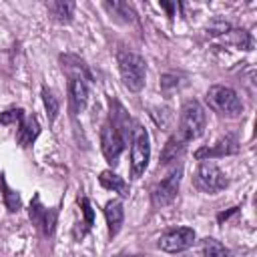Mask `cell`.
<instances>
[{
    "label": "cell",
    "mask_w": 257,
    "mask_h": 257,
    "mask_svg": "<svg viewBox=\"0 0 257 257\" xmlns=\"http://www.w3.org/2000/svg\"><path fill=\"white\" fill-rule=\"evenodd\" d=\"M116 110H110L108 120L102 124L100 131V147H102V155L108 163H116L120 153L126 147V126H128V116L124 114L122 106L118 102H114Z\"/></svg>",
    "instance_id": "6da1fadb"
},
{
    "label": "cell",
    "mask_w": 257,
    "mask_h": 257,
    "mask_svg": "<svg viewBox=\"0 0 257 257\" xmlns=\"http://www.w3.org/2000/svg\"><path fill=\"white\" fill-rule=\"evenodd\" d=\"M205 120H207L205 110H203V106H201L197 100L185 102L183 108H181V118H179V126H177L175 137H177L181 143L189 145L193 139H199V137L203 135V131H205Z\"/></svg>",
    "instance_id": "7a4b0ae2"
},
{
    "label": "cell",
    "mask_w": 257,
    "mask_h": 257,
    "mask_svg": "<svg viewBox=\"0 0 257 257\" xmlns=\"http://www.w3.org/2000/svg\"><path fill=\"white\" fill-rule=\"evenodd\" d=\"M118 70H120V78L122 84L133 90L139 92L145 86V78H147V62L141 54L135 52H120L118 54Z\"/></svg>",
    "instance_id": "3957f363"
},
{
    "label": "cell",
    "mask_w": 257,
    "mask_h": 257,
    "mask_svg": "<svg viewBox=\"0 0 257 257\" xmlns=\"http://www.w3.org/2000/svg\"><path fill=\"white\" fill-rule=\"evenodd\" d=\"M205 100L215 112L225 114V116H239L243 112V104H241V98L237 96V92L223 84L211 86L207 90Z\"/></svg>",
    "instance_id": "277c9868"
},
{
    "label": "cell",
    "mask_w": 257,
    "mask_h": 257,
    "mask_svg": "<svg viewBox=\"0 0 257 257\" xmlns=\"http://www.w3.org/2000/svg\"><path fill=\"white\" fill-rule=\"evenodd\" d=\"M151 159V145H149V133L145 126L137 124L133 131V145H131V177L139 179Z\"/></svg>",
    "instance_id": "5b68a950"
},
{
    "label": "cell",
    "mask_w": 257,
    "mask_h": 257,
    "mask_svg": "<svg viewBox=\"0 0 257 257\" xmlns=\"http://www.w3.org/2000/svg\"><path fill=\"white\" fill-rule=\"evenodd\" d=\"M193 183H195V187L199 191L209 193V195L219 193V191H223L229 185L225 173L217 165H213V163H201L199 169H197V173H195Z\"/></svg>",
    "instance_id": "8992f818"
},
{
    "label": "cell",
    "mask_w": 257,
    "mask_h": 257,
    "mask_svg": "<svg viewBox=\"0 0 257 257\" xmlns=\"http://www.w3.org/2000/svg\"><path fill=\"white\" fill-rule=\"evenodd\" d=\"M195 243V231L191 227H177L169 229L159 237V247L165 253H181L193 247Z\"/></svg>",
    "instance_id": "52a82bcc"
},
{
    "label": "cell",
    "mask_w": 257,
    "mask_h": 257,
    "mask_svg": "<svg viewBox=\"0 0 257 257\" xmlns=\"http://www.w3.org/2000/svg\"><path fill=\"white\" fill-rule=\"evenodd\" d=\"M181 175H183V169H175L169 177H165L163 181H159L153 191H151V201L155 207H165L169 203L175 201L177 193H179V183H181Z\"/></svg>",
    "instance_id": "ba28073f"
},
{
    "label": "cell",
    "mask_w": 257,
    "mask_h": 257,
    "mask_svg": "<svg viewBox=\"0 0 257 257\" xmlns=\"http://www.w3.org/2000/svg\"><path fill=\"white\" fill-rule=\"evenodd\" d=\"M30 219L32 223L44 233V235H52L54 231V225H56V211H48L42 203H40V197L36 195L30 203Z\"/></svg>",
    "instance_id": "9c48e42d"
},
{
    "label": "cell",
    "mask_w": 257,
    "mask_h": 257,
    "mask_svg": "<svg viewBox=\"0 0 257 257\" xmlns=\"http://www.w3.org/2000/svg\"><path fill=\"white\" fill-rule=\"evenodd\" d=\"M68 102H70V112L78 114L84 110L88 102V86L82 76H70L68 80Z\"/></svg>",
    "instance_id": "30bf717a"
},
{
    "label": "cell",
    "mask_w": 257,
    "mask_h": 257,
    "mask_svg": "<svg viewBox=\"0 0 257 257\" xmlns=\"http://www.w3.org/2000/svg\"><path fill=\"white\" fill-rule=\"evenodd\" d=\"M239 151V145L233 137H223L219 139L215 145L211 147H203L195 153V159L203 161V159H215V157H225V155H235Z\"/></svg>",
    "instance_id": "8fae6325"
},
{
    "label": "cell",
    "mask_w": 257,
    "mask_h": 257,
    "mask_svg": "<svg viewBox=\"0 0 257 257\" xmlns=\"http://www.w3.org/2000/svg\"><path fill=\"white\" fill-rule=\"evenodd\" d=\"M104 217H106V225H108V235L110 239L120 231L122 227V219H124V209L120 201H108L104 207Z\"/></svg>",
    "instance_id": "7c38bea8"
},
{
    "label": "cell",
    "mask_w": 257,
    "mask_h": 257,
    "mask_svg": "<svg viewBox=\"0 0 257 257\" xmlns=\"http://www.w3.org/2000/svg\"><path fill=\"white\" fill-rule=\"evenodd\" d=\"M38 135H40V124H38V120H36L34 116H28V118H24V120L20 122V128H18V133H16V139H18V145H20V147H30V145L36 141Z\"/></svg>",
    "instance_id": "4fadbf2b"
},
{
    "label": "cell",
    "mask_w": 257,
    "mask_h": 257,
    "mask_svg": "<svg viewBox=\"0 0 257 257\" xmlns=\"http://www.w3.org/2000/svg\"><path fill=\"white\" fill-rule=\"evenodd\" d=\"M46 8H48L50 18L56 20V22H60V24H66V22L72 20V14H74V2L56 0V2H48Z\"/></svg>",
    "instance_id": "5bb4252c"
},
{
    "label": "cell",
    "mask_w": 257,
    "mask_h": 257,
    "mask_svg": "<svg viewBox=\"0 0 257 257\" xmlns=\"http://www.w3.org/2000/svg\"><path fill=\"white\" fill-rule=\"evenodd\" d=\"M98 181H100V185H102L104 189L114 191V193H118L120 197H126V195H128V185H126V181H124L122 177H118L116 173H112V171H102L100 177H98Z\"/></svg>",
    "instance_id": "9a60e30c"
},
{
    "label": "cell",
    "mask_w": 257,
    "mask_h": 257,
    "mask_svg": "<svg viewBox=\"0 0 257 257\" xmlns=\"http://www.w3.org/2000/svg\"><path fill=\"white\" fill-rule=\"evenodd\" d=\"M185 149H187V145L181 143V141L173 135V137L167 141V145H165V149H163V153H161V161H163V165H167V163L175 161L177 157H181Z\"/></svg>",
    "instance_id": "2e32d148"
},
{
    "label": "cell",
    "mask_w": 257,
    "mask_h": 257,
    "mask_svg": "<svg viewBox=\"0 0 257 257\" xmlns=\"http://www.w3.org/2000/svg\"><path fill=\"white\" fill-rule=\"evenodd\" d=\"M201 257H233V255L217 239H205L201 245Z\"/></svg>",
    "instance_id": "e0dca14e"
},
{
    "label": "cell",
    "mask_w": 257,
    "mask_h": 257,
    "mask_svg": "<svg viewBox=\"0 0 257 257\" xmlns=\"http://www.w3.org/2000/svg\"><path fill=\"white\" fill-rule=\"evenodd\" d=\"M225 42L229 44H235L237 48H243V50H251L253 48V38L247 30H229L225 34Z\"/></svg>",
    "instance_id": "ac0fdd59"
},
{
    "label": "cell",
    "mask_w": 257,
    "mask_h": 257,
    "mask_svg": "<svg viewBox=\"0 0 257 257\" xmlns=\"http://www.w3.org/2000/svg\"><path fill=\"white\" fill-rule=\"evenodd\" d=\"M78 203H80V207H82V215H84V223H82V229H78L76 233H74V237L76 239H80V237H84L88 231H90V227H92V223H94V211H92V205H90V201L86 199V197H82V199H78Z\"/></svg>",
    "instance_id": "d6986e66"
},
{
    "label": "cell",
    "mask_w": 257,
    "mask_h": 257,
    "mask_svg": "<svg viewBox=\"0 0 257 257\" xmlns=\"http://www.w3.org/2000/svg\"><path fill=\"white\" fill-rule=\"evenodd\" d=\"M42 102H44L48 120L54 122V118L58 116V110H60V102H58V96H54V92H52L48 86L42 88Z\"/></svg>",
    "instance_id": "ffe728a7"
},
{
    "label": "cell",
    "mask_w": 257,
    "mask_h": 257,
    "mask_svg": "<svg viewBox=\"0 0 257 257\" xmlns=\"http://www.w3.org/2000/svg\"><path fill=\"white\" fill-rule=\"evenodd\" d=\"M104 8H106L110 14L120 16L124 22H133V20H135V10H133V6L126 4V2H104Z\"/></svg>",
    "instance_id": "44dd1931"
},
{
    "label": "cell",
    "mask_w": 257,
    "mask_h": 257,
    "mask_svg": "<svg viewBox=\"0 0 257 257\" xmlns=\"http://www.w3.org/2000/svg\"><path fill=\"white\" fill-rule=\"evenodd\" d=\"M229 30H231L229 22L227 20H221V18H213L207 24V34L209 36H221V34H227Z\"/></svg>",
    "instance_id": "7402d4cb"
},
{
    "label": "cell",
    "mask_w": 257,
    "mask_h": 257,
    "mask_svg": "<svg viewBox=\"0 0 257 257\" xmlns=\"http://www.w3.org/2000/svg\"><path fill=\"white\" fill-rule=\"evenodd\" d=\"M2 187H4V203H6L8 211H18L20 209V195L16 191L8 189V185L4 183V179H2Z\"/></svg>",
    "instance_id": "603a6c76"
},
{
    "label": "cell",
    "mask_w": 257,
    "mask_h": 257,
    "mask_svg": "<svg viewBox=\"0 0 257 257\" xmlns=\"http://www.w3.org/2000/svg\"><path fill=\"white\" fill-rule=\"evenodd\" d=\"M22 110L20 108H8L4 112H0V124H14L22 120Z\"/></svg>",
    "instance_id": "cb8c5ba5"
},
{
    "label": "cell",
    "mask_w": 257,
    "mask_h": 257,
    "mask_svg": "<svg viewBox=\"0 0 257 257\" xmlns=\"http://www.w3.org/2000/svg\"><path fill=\"white\" fill-rule=\"evenodd\" d=\"M179 84V78L175 74H163L161 76V88L163 90H169V88H175Z\"/></svg>",
    "instance_id": "d4e9b609"
},
{
    "label": "cell",
    "mask_w": 257,
    "mask_h": 257,
    "mask_svg": "<svg viewBox=\"0 0 257 257\" xmlns=\"http://www.w3.org/2000/svg\"><path fill=\"white\" fill-rule=\"evenodd\" d=\"M237 211H239V207H231L229 211H225V213H219V217H217V221H219V223H223V221H227V219H229L231 215H235Z\"/></svg>",
    "instance_id": "484cf974"
},
{
    "label": "cell",
    "mask_w": 257,
    "mask_h": 257,
    "mask_svg": "<svg viewBox=\"0 0 257 257\" xmlns=\"http://www.w3.org/2000/svg\"><path fill=\"white\" fill-rule=\"evenodd\" d=\"M116 257H124V255H116ZM131 257H141V255H131Z\"/></svg>",
    "instance_id": "4316f807"
}]
</instances>
